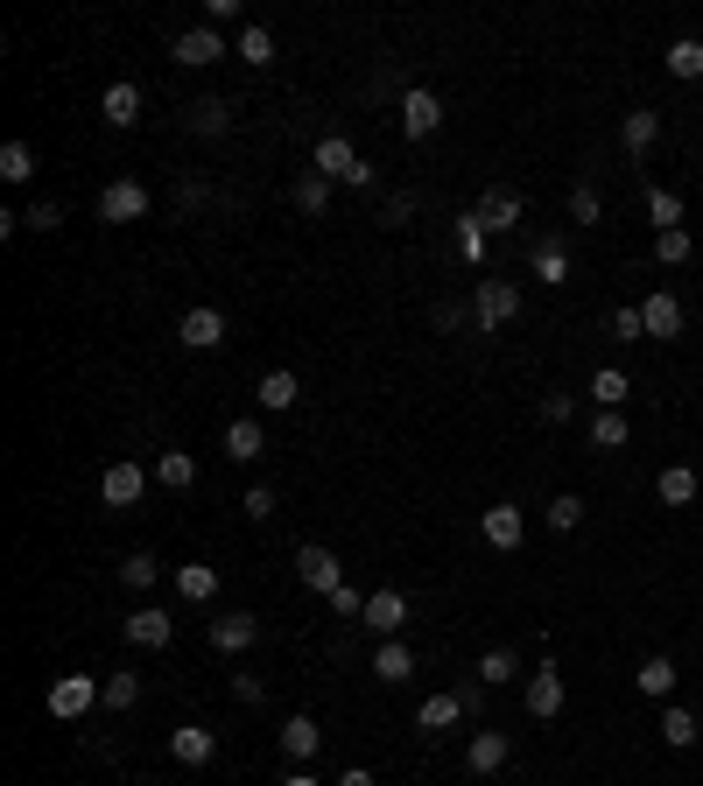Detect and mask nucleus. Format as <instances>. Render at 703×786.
I'll return each mask as SVG.
<instances>
[{
  "instance_id": "1",
  "label": "nucleus",
  "mask_w": 703,
  "mask_h": 786,
  "mask_svg": "<svg viewBox=\"0 0 703 786\" xmlns=\"http://www.w3.org/2000/svg\"><path fill=\"white\" fill-rule=\"evenodd\" d=\"M521 316V289L514 281H500V274H486L479 289H471V323H479V331L492 337V331H507V323Z\"/></svg>"
},
{
  "instance_id": "2",
  "label": "nucleus",
  "mask_w": 703,
  "mask_h": 786,
  "mask_svg": "<svg viewBox=\"0 0 703 786\" xmlns=\"http://www.w3.org/2000/svg\"><path fill=\"white\" fill-rule=\"evenodd\" d=\"M92 702H106V681H99V675H56V681H50V717L78 723Z\"/></svg>"
},
{
  "instance_id": "3",
  "label": "nucleus",
  "mask_w": 703,
  "mask_h": 786,
  "mask_svg": "<svg viewBox=\"0 0 703 786\" xmlns=\"http://www.w3.org/2000/svg\"><path fill=\"white\" fill-rule=\"evenodd\" d=\"M148 211H156V197H148V183H135V176L99 190V218L106 225H135V218H148Z\"/></svg>"
},
{
  "instance_id": "4",
  "label": "nucleus",
  "mask_w": 703,
  "mask_h": 786,
  "mask_svg": "<svg viewBox=\"0 0 703 786\" xmlns=\"http://www.w3.org/2000/svg\"><path fill=\"white\" fill-rule=\"evenodd\" d=\"M563 702H569V688H563V667H556V660H542L535 675H528V717L556 723V717H563Z\"/></svg>"
},
{
  "instance_id": "5",
  "label": "nucleus",
  "mask_w": 703,
  "mask_h": 786,
  "mask_svg": "<svg viewBox=\"0 0 703 786\" xmlns=\"http://www.w3.org/2000/svg\"><path fill=\"white\" fill-rule=\"evenodd\" d=\"M296 577H302V590H317V597H331V590L345 583V562H338L331 548H296Z\"/></svg>"
},
{
  "instance_id": "6",
  "label": "nucleus",
  "mask_w": 703,
  "mask_h": 786,
  "mask_svg": "<svg viewBox=\"0 0 703 786\" xmlns=\"http://www.w3.org/2000/svg\"><path fill=\"white\" fill-rule=\"evenodd\" d=\"M169 56L190 64V71H204V64H219V56H225V35H219L212 22H198V29H183L177 43H169Z\"/></svg>"
},
{
  "instance_id": "7",
  "label": "nucleus",
  "mask_w": 703,
  "mask_h": 786,
  "mask_svg": "<svg viewBox=\"0 0 703 786\" xmlns=\"http://www.w3.org/2000/svg\"><path fill=\"white\" fill-rule=\"evenodd\" d=\"M177 344H190V352H219V344H225V316L212 310V302L183 310V323H177Z\"/></svg>"
},
{
  "instance_id": "8",
  "label": "nucleus",
  "mask_w": 703,
  "mask_h": 786,
  "mask_svg": "<svg viewBox=\"0 0 703 786\" xmlns=\"http://www.w3.org/2000/svg\"><path fill=\"white\" fill-rule=\"evenodd\" d=\"M436 127H444V106H436V91L408 85V91H402V133H408V141H429Z\"/></svg>"
},
{
  "instance_id": "9",
  "label": "nucleus",
  "mask_w": 703,
  "mask_h": 786,
  "mask_svg": "<svg viewBox=\"0 0 703 786\" xmlns=\"http://www.w3.org/2000/svg\"><path fill=\"white\" fill-rule=\"evenodd\" d=\"M141 492H148V471H141V464H106V477H99V498H106L113 513L141 506Z\"/></svg>"
},
{
  "instance_id": "10",
  "label": "nucleus",
  "mask_w": 703,
  "mask_h": 786,
  "mask_svg": "<svg viewBox=\"0 0 703 786\" xmlns=\"http://www.w3.org/2000/svg\"><path fill=\"white\" fill-rule=\"evenodd\" d=\"M654 141H661V112H654V106H633V112L619 120V148H626L633 162H648Z\"/></svg>"
},
{
  "instance_id": "11",
  "label": "nucleus",
  "mask_w": 703,
  "mask_h": 786,
  "mask_svg": "<svg viewBox=\"0 0 703 786\" xmlns=\"http://www.w3.org/2000/svg\"><path fill=\"white\" fill-rule=\"evenodd\" d=\"M169 758H177V765H212L219 758V731H204V723H177V731H169Z\"/></svg>"
},
{
  "instance_id": "12",
  "label": "nucleus",
  "mask_w": 703,
  "mask_h": 786,
  "mask_svg": "<svg viewBox=\"0 0 703 786\" xmlns=\"http://www.w3.org/2000/svg\"><path fill=\"white\" fill-rule=\"evenodd\" d=\"M359 625H373L380 639H394V632L408 625V597H402V590H387V583H380L373 597H366V618H359Z\"/></svg>"
},
{
  "instance_id": "13",
  "label": "nucleus",
  "mask_w": 703,
  "mask_h": 786,
  "mask_svg": "<svg viewBox=\"0 0 703 786\" xmlns=\"http://www.w3.org/2000/svg\"><path fill=\"white\" fill-rule=\"evenodd\" d=\"M479 534H486L492 548H507V554H514V548L528 541V513H521V506H486V520H479Z\"/></svg>"
},
{
  "instance_id": "14",
  "label": "nucleus",
  "mask_w": 703,
  "mask_h": 786,
  "mask_svg": "<svg viewBox=\"0 0 703 786\" xmlns=\"http://www.w3.org/2000/svg\"><path fill=\"white\" fill-rule=\"evenodd\" d=\"M471 211H479V218H486V233H514V225H521V190L492 183V190H486V197L471 204Z\"/></svg>"
},
{
  "instance_id": "15",
  "label": "nucleus",
  "mask_w": 703,
  "mask_h": 786,
  "mask_svg": "<svg viewBox=\"0 0 703 786\" xmlns=\"http://www.w3.org/2000/svg\"><path fill=\"white\" fill-rule=\"evenodd\" d=\"M640 323H648V337L669 344V337H682V323H690V316H682V302H675L669 289H654L648 302H640Z\"/></svg>"
},
{
  "instance_id": "16",
  "label": "nucleus",
  "mask_w": 703,
  "mask_h": 786,
  "mask_svg": "<svg viewBox=\"0 0 703 786\" xmlns=\"http://www.w3.org/2000/svg\"><path fill=\"white\" fill-rule=\"evenodd\" d=\"M254 639H260L254 611H225V618H212V646H219V654H246Z\"/></svg>"
},
{
  "instance_id": "17",
  "label": "nucleus",
  "mask_w": 703,
  "mask_h": 786,
  "mask_svg": "<svg viewBox=\"0 0 703 786\" xmlns=\"http://www.w3.org/2000/svg\"><path fill=\"white\" fill-rule=\"evenodd\" d=\"M120 632H127V646H169V639H177V618L148 604V611H135V618H127Z\"/></svg>"
},
{
  "instance_id": "18",
  "label": "nucleus",
  "mask_w": 703,
  "mask_h": 786,
  "mask_svg": "<svg viewBox=\"0 0 703 786\" xmlns=\"http://www.w3.org/2000/svg\"><path fill=\"white\" fill-rule=\"evenodd\" d=\"M507 752H514V744H507V731H471V744H465V765H471V773H500V765H507Z\"/></svg>"
},
{
  "instance_id": "19",
  "label": "nucleus",
  "mask_w": 703,
  "mask_h": 786,
  "mask_svg": "<svg viewBox=\"0 0 703 786\" xmlns=\"http://www.w3.org/2000/svg\"><path fill=\"white\" fill-rule=\"evenodd\" d=\"M99 120H106V127H135V120H141V85H127V78H120V85H106Z\"/></svg>"
},
{
  "instance_id": "20",
  "label": "nucleus",
  "mask_w": 703,
  "mask_h": 786,
  "mask_svg": "<svg viewBox=\"0 0 703 786\" xmlns=\"http://www.w3.org/2000/svg\"><path fill=\"white\" fill-rule=\"evenodd\" d=\"M352 169H359V155H352V141H345V133H324V141H317V176L345 183Z\"/></svg>"
},
{
  "instance_id": "21",
  "label": "nucleus",
  "mask_w": 703,
  "mask_h": 786,
  "mask_svg": "<svg viewBox=\"0 0 703 786\" xmlns=\"http://www.w3.org/2000/svg\"><path fill=\"white\" fill-rule=\"evenodd\" d=\"M317 744H324V723H317V717H289V723H281V752H289L296 765L317 758Z\"/></svg>"
},
{
  "instance_id": "22",
  "label": "nucleus",
  "mask_w": 703,
  "mask_h": 786,
  "mask_svg": "<svg viewBox=\"0 0 703 786\" xmlns=\"http://www.w3.org/2000/svg\"><path fill=\"white\" fill-rule=\"evenodd\" d=\"M254 394H260V408H268V414H289L296 400H302V379H296V373H260Z\"/></svg>"
},
{
  "instance_id": "23",
  "label": "nucleus",
  "mask_w": 703,
  "mask_h": 786,
  "mask_svg": "<svg viewBox=\"0 0 703 786\" xmlns=\"http://www.w3.org/2000/svg\"><path fill=\"white\" fill-rule=\"evenodd\" d=\"M156 485L162 492H190V485H198V456H190V450H162L156 456Z\"/></svg>"
},
{
  "instance_id": "24",
  "label": "nucleus",
  "mask_w": 703,
  "mask_h": 786,
  "mask_svg": "<svg viewBox=\"0 0 703 786\" xmlns=\"http://www.w3.org/2000/svg\"><path fill=\"white\" fill-rule=\"evenodd\" d=\"M675 681H682V675H675V660H669V654L640 660V675H633V688H640V696H654V702H669V696H675Z\"/></svg>"
},
{
  "instance_id": "25",
  "label": "nucleus",
  "mask_w": 703,
  "mask_h": 786,
  "mask_svg": "<svg viewBox=\"0 0 703 786\" xmlns=\"http://www.w3.org/2000/svg\"><path fill=\"white\" fill-rule=\"evenodd\" d=\"M528 267H535V281L563 289V281H569V246H563V239H542L535 254H528Z\"/></svg>"
},
{
  "instance_id": "26",
  "label": "nucleus",
  "mask_w": 703,
  "mask_h": 786,
  "mask_svg": "<svg viewBox=\"0 0 703 786\" xmlns=\"http://www.w3.org/2000/svg\"><path fill=\"white\" fill-rule=\"evenodd\" d=\"M458 717H465V702H458V696H429L423 709H415V731H423V737H444Z\"/></svg>"
},
{
  "instance_id": "27",
  "label": "nucleus",
  "mask_w": 703,
  "mask_h": 786,
  "mask_svg": "<svg viewBox=\"0 0 703 786\" xmlns=\"http://www.w3.org/2000/svg\"><path fill=\"white\" fill-rule=\"evenodd\" d=\"M373 675L387 681V688H402V681L415 675V654H408L402 639H380V654H373Z\"/></svg>"
},
{
  "instance_id": "28",
  "label": "nucleus",
  "mask_w": 703,
  "mask_h": 786,
  "mask_svg": "<svg viewBox=\"0 0 703 786\" xmlns=\"http://www.w3.org/2000/svg\"><path fill=\"white\" fill-rule=\"evenodd\" d=\"M696 737H703L696 709H661V744H669V752H690Z\"/></svg>"
},
{
  "instance_id": "29",
  "label": "nucleus",
  "mask_w": 703,
  "mask_h": 786,
  "mask_svg": "<svg viewBox=\"0 0 703 786\" xmlns=\"http://www.w3.org/2000/svg\"><path fill=\"white\" fill-rule=\"evenodd\" d=\"M177 590H183L190 604H212V597H219V569H212V562H183V569H177Z\"/></svg>"
},
{
  "instance_id": "30",
  "label": "nucleus",
  "mask_w": 703,
  "mask_h": 786,
  "mask_svg": "<svg viewBox=\"0 0 703 786\" xmlns=\"http://www.w3.org/2000/svg\"><path fill=\"white\" fill-rule=\"evenodd\" d=\"M260 450H268V435H260V421H233V429H225V456H233V464H254Z\"/></svg>"
},
{
  "instance_id": "31",
  "label": "nucleus",
  "mask_w": 703,
  "mask_h": 786,
  "mask_svg": "<svg viewBox=\"0 0 703 786\" xmlns=\"http://www.w3.org/2000/svg\"><path fill=\"white\" fill-rule=\"evenodd\" d=\"M626 443H633L626 414H619V408H598V414H592V450H626Z\"/></svg>"
},
{
  "instance_id": "32",
  "label": "nucleus",
  "mask_w": 703,
  "mask_h": 786,
  "mask_svg": "<svg viewBox=\"0 0 703 786\" xmlns=\"http://www.w3.org/2000/svg\"><path fill=\"white\" fill-rule=\"evenodd\" d=\"M654 492H661V506H690V498H696V471L690 464H669V471L654 477Z\"/></svg>"
},
{
  "instance_id": "33",
  "label": "nucleus",
  "mask_w": 703,
  "mask_h": 786,
  "mask_svg": "<svg viewBox=\"0 0 703 786\" xmlns=\"http://www.w3.org/2000/svg\"><path fill=\"white\" fill-rule=\"evenodd\" d=\"M233 127V99H190V133H225Z\"/></svg>"
},
{
  "instance_id": "34",
  "label": "nucleus",
  "mask_w": 703,
  "mask_h": 786,
  "mask_svg": "<svg viewBox=\"0 0 703 786\" xmlns=\"http://www.w3.org/2000/svg\"><path fill=\"white\" fill-rule=\"evenodd\" d=\"M690 254H696L690 225H675V233H654V260H661V267H690Z\"/></svg>"
},
{
  "instance_id": "35",
  "label": "nucleus",
  "mask_w": 703,
  "mask_h": 786,
  "mask_svg": "<svg viewBox=\"0 0 703 786\" xmlns=\"http://www.w3.org/2000/svg\"><path fill=\"white\" fill-rule=\"evenodd\" d=\"M648 218H654V233H675V225H682V197L661 190V183H648Z\"/></svg>"
},
{
  "instance_id": "36",
  "label": "nucleus",
  "mask_w": 703,
  "mask_h": 786,
  "mask_svg": "<svg viewBox=\"0 0 703 786\" xmlns=\"http://www.w3.org/2000/svg\"><path fill=\"white\" fill-rule=\"evenodd\" d=\"M289 197H296V211H310V218H317V211H331V176H317V169H310V176H296Z\"/></svg>"
},
{
  "instance_id": "37",
  "label": "nucleus",
  "mask_w": 703,
  "mask_h": 786,
  "mask_svg": "<svg viewBox=\"0 0 703 786\" xmlns=\"http://www.w3.org/2000/svg\"><path fill=\"white\" fill-rule=\"evenodd\" d=\"M626 394H633V379H626L619 366H598V373H592V400H598V408H619Z\"/></svg>"
},
{
  "instance_id": "38",
  "label": "nucleus",
  "mask_w": 703,
  "mask_h": 786,
  "mask_svg": "<svg viewBox=\"0 0 703 786\" xmlns=\"http://www.w3.org/2000/svg\"><path fill=\"white\" fill-rule=\"evenodd\" d=\"M239 56H246V64H260V71L275 64V35H268V22H246V29H239Z\"/></svg>"
},
{
  "instance_id": "39",
  "label": "nucleus",
  "mask_w": 703,
  "mask_h": 786,
  "mask_svg": "<svg viewBox=\"0 0 703 786\" xmlns=\"http://www.w3.org/2000/svg\"><path fill=\"white\" fill-rule=\"evenodd\" d=\"M521 675V654H514V646H492V654L479 660V681L486 688H500V681H514Z\"/></svg>"
},
{
  "instance_id": "40",
  "label": "nucleus",
  "mask_w": 703,
  "mask_h": 786,
  "mask_svg": "<svg viewBox=\"0 0 703 786\" xmlns=\"http://www.w3.org/2000/svg\"><path fill=\"white\" fill-rule=\"evenodd\" d=\"M0 176H8V183H29V176H35V148H29V141H8V148H0Z\"/></svg>"
},
{
  "instance_id": "41",
  "label": "nucleus",
  "mask_w": 703,
  "mask_h": 786,
  "mask_svg": "<svg viewBox=\"0 0 703 786\" xmlns=\"http://www.w3.org/2000/svg\"><path fill=\"white\" fill-rule=\"evenodd\" d=\"M156 577H162V562H156V554H148V548H141V554H127V562H120V583H127V590H156Z\"/></svg>"
},
{
  "instance_id": "42",
  "label": "nucleus",
  "mask_w": 703,
  "mask_h": 786,
  "mask_svg": "<svg viewBox=\"0 0 703 786\" xmlns=\"http://www.w3.org/2000/svg\"><path fill=\"white\" fill-rule=\"evenodd\" d=\"M458 260H486V218H479V211L458 218Z\"/></svg>"
},
{
  "instance_id": "43",
  "label": "nucleus",
  "mask_w": 703,
  "mask_h": 786,
  "mask_svg": "<svg viewBox=\"0 0 703 786\" xmlns=\"http://www.w3.org/2000/svg\"><path fill=\"white\" fill-rule=\"evenodd\" d=\"M669 71H675V78H703V43H696V35L669 43Z\"/></svg>"
},
{
  "instance_id": "44",
  "label": "nucleus",
  "mask_w": 703,
  "mask_h": 786,
  "mask_svg": "<svg viewBox=\"0 0 703 786\" xmlns=\"http://www.w3.org/2000/svg\"><path fill=\"white\" fill-rule=\"evenodd\" d=\"M135 702H141V675H127V667L106 675V709H135Z\"/></svg>"
},
{
  "instance_id": "45",
  "label": "nucleus",
  "mask_w": 703,
  "mask_h": 786,
  "mask_svg": "<svg viewBox=\"0 0 703 786\" xmlns=\"http://www.w3.org/2000/svg\"><path fill=\"white\" fill-rule=\"evenodd\" d=\"M569 218H577V225H598L605 218V204H598L592 183H569Z\"/></svg>"
},
{
  "instance_id": "46",
  "label": "nucleus",
  "mask_w": 703,
  "mask_h": 786,
  "mask_svg": "<svg viewBox=\"0 0 703 786\" xmlns=\"http://www.w3.org/2000/svg\"><path fill=\"white\" fill-rule=\"evenodd\" d=\"M577 520H584V498H577V492L548 498V527H556V534H569V527H577Z\"/></svg>"
},
{
  "instance_id": "47",
  "label": "nucleus",
  "mask_w": 703,
  "mask_h": 786,
  "mask_svg": "<svg viewBox=\"0 0 703 786\" xmlns=\"http://www.w3.org/2000/svg\"><path fill=\"white\" fill-rule=\"evenodd\" d=\"M22 225H35V233H56V225H64V204H56V197H35V204L22 211Z\"/></svg>"
},
{
  "instance_id": "48",
  "label": "nucleus",
  "mask_w": 703,
  "mask_h": 786,
  "mask_svg": "<svg viewBox=\"0 0 703 786\" xmlns=\"http://www.w3.org/2000/svg\"><path fill=\"white\" fill-rule=\"evenodd\" d=\"M613 337H619V344H640V337H648V323H640V302L613 310Z\"/></svg>"
},
{
  "instance_id": "49",
  "label": "nucleus",
  "mask_w": 703,
  "mask_h": 786,
  "mask_svg": "<svg viewBox=\"0 0 703 786\" xmlns=\"http://www.w3.org/2000/svg\"><path fill=\"white\" fill-rule=\"evenodd\" d=\"M331 611H338V618H366V590L338 583V590H331Z\"/></svg>"
},
{
  "instance_id": "50",
  "label": "nucleus",
  "mask_w": 703,
  "mask_h": 786,
  "mask_svg": "<svg viewBox=\"0 0 703 786\" xmlns=\"http://www.w3.org/2000/svg\"><path fill=\"white\" fill-rule=\"evenodd\" d=\"M429 323H436V331H465V323H471V302H436Z\"/></svg>"
},
{
  "instance_id": "51",
  "label": "nucleus",
  "mask_w": 703,
  "mask_h": 786,
  "mask_svg": "<svg viewBox=\"0 0 703 786\" xmlns=\"http://www.w3.org/2000/svg\"><path fill=\"white\" fill-rule=\"evenodd\" d=\"M239 513H246V520H275V492H268V485H254V492L239 498Z\"/></svg>"
},
{
  "instance_id": "52",
  "label": "nucleus",
  "mask_w": 703,
  "mask_h": 786,
  "mask_svg": "<svg viewBox=\"0 0 703 786\" xmlns=\"http://www.w3.org/2000/svg\"><path fill=\"white\" fill-rule=\"evenodd\" d=\"M569 414H577V400H569V394H542V421H548V429H563Z\"/></svg>"
},
{
  "instance_id": "53",
  "label": "nucleus",
  "mask_w": 703,
  "mask_h": 786,
  "mask_svg": "<svg viewBox=\"0 0 703 786\" xmlns=\"http://www.w3.org/2000/svg\"><path fill=\"white\" fill-rule=\"evenodd\" d=\"M233 696L239 702H268V681H260V675H233Z\"/></svg>"
},
{
  "instance_id": "54",
  "label": "nucleus",
  "mask_w": 703,
  "mask_h": 786,
  "mask_svg": "<svg viewBox=\"0 0 703 786\" xmlns=\"http://www.w3.org/2000/svg\"><path fill=\"white\" fill-rule=\"evenodd\" d=\"M415 218V197H408V190H394V197H387V225H408Z\"/></svg>"
},
{
  "instance_id": "55",
  "label": "nucleus",
  "mask_w": 703,
  "mask_h": 786,
  "mask_svg": "<svg viewBox=\"0 0 703 786\" xmlns=\"http://www.w3.org/2000/svg\"><path fill=\"white\" fill-rule=\"evenodd\" d=\"M204 22H212V29L219 22H239V0H204Z\"/></svg>"
},
{
  "instance_id": "56",
  "label": "nucleus",
  "mask_w": 703,
  "mask_h": 786,
  "mask_svg": "<svg viewBox=\"0 0 703 786\" xmlns=\"http://www.w3.org/2000/svg\"><path fill=\"white\" fill-rule=\"evenodd\" d=\"M338 786H380V779L366 773V765H345V773H338Z\"/></svg>"
},
{
  "instance_id": "57",
  "label": "nucleus",
  "mask_w": 703,
  "mask_h": 786,
  "mask_svg": "<svg viewBox=\"0 0 703 786\" xmlns=\"http://www.w3.org/2000/svg\"><path fill=\"white\" fill-rule=\"evenodd\" d=\"M281 786H324V779H317V773H289V779H281Z\"/></svg>"
}]
</instances>
